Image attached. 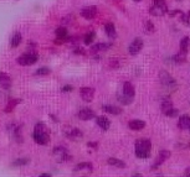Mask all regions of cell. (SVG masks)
Here are the masks:
<instances>
[{"label": "cell", "instance_id": "cell-26", "mask_svg": "<svg viewBox=\"0 0 190 177\" xmlns=\"http://www.w3.org/2000/svg\"><path fill=\"white\" fill-rule=\"evenodd\" d=\"M21 34L20 32H15L14 35H13V37H11V42H10V45H11V47H18L20 43H21Z\"/></svg>", "mask_w": 190, "mask_h": 177}, {"label": "cell", "instance_id": "cell-6", "mask_svg": "<svg viewBox=\"0 0 190 177\" xmlns=\"http://www.w3.org/2000/svg\"><path fill=\"white\" fill-rule=\"evenodd\" d=\"M37 60H39L37 53H35V52H28V53L21 55V56L18 58V63L21 65V66H31V65L37 62Z\"/></svg>", "mask_w": 190, "mask_h": 177}, {"label": "cell", "instance_id": "cell-2", "mask_svg": "<svg viewBox=\"0 0 190 177\" xmlns=\"http://www.w3.org/2000/svg\"><path fill=\"white\" fill-rule=\"evenodd\" d=\"M135 156L138 159H148L152 152V142L149 139H138L135 141Z\"/></svg>", "mask_w": 190, "mask_h": 177}, {"label": "cell", "instance_id": "cell-36", "mask_svg": "<svg viewBox=\"0 0 190 177\" xmlns=\"http://www.w3.org/2000/svg\"><path fill=\"white\" fill-rule=\"evenodd\" d=\"M182 21L184 25L190 26V11L188 14H182Z\"/></svg>", "mask_w": 190, "mask_h": 177}, {"label": "cell", "instance_id": "cell-21", "mask_svg": "<svg viewBox=\"0 0 190 177\" xmlns=\"http://www.w3.org/2000/svg\"><path fill=\"white\" fill-rule=\"evenodd\" d=\"M111 46H112V43H104V42H103V43H102V42H101V43H96V45H93V46L91 47V51H92V52H95V53L96 52L107 51Z\"/></svg>", "mask_w": 190, "mask_h": 177}, {"label": "cell", "instance_id": "cell-14", "mask_svg": "<svg viewBox=\"0 0 190 177\" xmlns=\"http://www.w3.org/2000/svg\"><path fill=\"white\" fill-rule=\"evenodd\" d=\"M11 78L9 74L4 73V72H0V88L4 89V91H9L11 88Z\"/></svg>", "mask_w": 190, "mask_h": 177}, {"label": "cell", "instance_id": "cell-35", "mask_svg": "<svg viewBox=\"0 0 190 177\" xmlns=\"http://www.w3.org/2000/svg\"><path fill=\"white\" fill-rule=\"evenodd\" d=\"M50 68H47V67H42V68H39L37 71L35 72V74L36 76H46V74H49L50 73Z\"/></svg>", "mask_w": 190, "mask_h": 177}, {"label": "cell", "instance_id": "cell-38", "mask_svg": "<svg viewBox=\"0 0 190 177\" xmlns=\"http://www.w3.org/2000/svg\"><path fill=\"white\" fill-rule=\"evenodd\" d=\"M184 175H185V176H188V177H190V167H188V169L185 170V172H184Z\"/></svg>", "mask_w": 190, "mask_h": 177}, {"label": "cell", "instance_id": "cell-24", "mask_svg": "<svg viewBox=\"0 0 190 177\" xmlns=\"http://www.w3.org/2000/svg\"><path fill=\"white\" fill-rule=\"evenodd\" d=\"M117 99L123 104V106H129L132 102H133V98H129V97H127L126 94L122 92V91H119L118 93H117Z\"/></svg>", "mask_w": 190, "mask_h": 177}, {"label": "cell", "instance_id": "cell-40", "mask_svg": "<svg viewBox=\"0 0 190 177\" xmlns=\"http://www.w3.org/2000/svg\"><path fill=\"white\" fill-rule=\"evenodd\" d=\"M40 176L41 177H51V175H50V174H41Z\"/></svg>", "mask_w": 190, "mask_h": 177}, {"label": "cell", "instance_id": "cell-12", "mask_svg": "<svg viewBox=\"0 0 190 177\" xmlns=\"http://www.w3.org/2000/svg\"><path fill=\"white\" fill-rule=\"evenodd\" d=\"M169 156H170V151H168V150H161V151L159 152V155L157 156V159H156L154 164L152 165V170L158 169L159 166H160L165 160H168V159H169Z\"/></svg>", "mask_w": 190, "mask_h": 177}, {"label": "cell", "instance_id": "cell-31", "mask_svg": "<svg viewBox=\"0 0 190 177\" xmlns=\"http://www.w3.org/2000/svg\"><path fill=\"white\" fill-rule=\"evenodd\" d=\"M21 101L20 99H11L10 102H9V104L6 106V108H5V111L6 113H10L11 110H14V108L16 106V104H19Z\"/></svg>", "mask_w": 190, "mask_h": 177}, {"label": "cell", "instance_id": "cell-30", "mask_svg": "<svg viewBox=\"0 0 190 177\" xmlns=\"http://www.w3.org/2000/svg\"><path fill=\"white\" fill-rule=\"evenodd\" d=\"M170 108H173V103H172V101H169V99H163V102H161V104H160V109H161V111H163V113H165V111H168Z\"/></svg>", "mask_w": 190, "mask_h": 177}, {"label": "cell", "instance_id": "cell-18", "mask_svg": "<svg viewBox=\"0 0 190 177\" xmlns=\"http://www.w3.org/2000/svg\"><path fill=\"white\" fill-rule=\"evenodd\" d=\"M97 125L102 129V130H108L109 129V126H111V121H109V119L107 118V116H98L97 118Z\"/></svg>", "mask_w": 190, "mask_h": 177}, {"label": "cell", "instance_id": "cell-19", "mask_svg": "<svg viewBox=\"0 0 190 177\" xmlns=\"http://www.w3.org/2000/svg\"><path fill=\"white\" fill-rule=\"evenodd\" d=\"M102 110L112 114V115H119L122 113V109L119 106H111V104H106V106H102Z\"/></svg>", "mask_w": 190, "mask_h": 177}, {"label": "cell", "instance_id": "cell-41", "mask_svg": "<svg viewBox=\"0 0 190 177\" xmlns=\"http://www.w3.org/2000/svg\"><path fill=\"white\" fill-rule=\"evenodd\" d=\"M134 1H135V2H138V1H140V0H134Z\"/></svg>", "mask_w": 190, "mask_h": 177}, {"label": "cell", "instance_id": "cell-28", "mask_svg": "<svg viewBox=\"0 0 190 177\" xmlns=\"http://www.w3.org/2000/svg\"><path fill=\"white\" fill-rule=\"evenodd\" d=\"M29 164H30V159L25 157V159H18V160H15V161L13 162V166L20 167V166H26V165H29Z\"/></svg>", "mask_w": 190, "mask_h": 177}, {"label": "cell", "instance_id": "cell-22", "mask_svg": "<svg viewBox=\"0 0 190 177\" xmlns=\"http://www.w3.org/2000/svg\"><path fill=\"white\" fill-rule=\"evenodd\" d=\"M107 162H108V165L114 166V167H118V169H124V167L127 166L126 162H123L122 160L116 159V157H109V159L107 160Z\"/></svg>", "mask_w": 190, "mask_h": 177}, {"label": "cell", "instance_id": "cell-1", "mask_svg": "<svg viewBox=\"0 0 190 177\" xmlns=\"http://www.w3.org/2000/svg\"><path fill=\"white\" fill-rule=\"evenodd\" d=\"M32 139L39 145H47L50 142V133L49 128L44 123H37L34 128L32 133Z\"/></svg>", "mask_w": 190, "mask_h": 177}, {"label": "cell", "instance_id": "cell-15", "mask_svg": "<svg viewBox=\"0 0 190 177\" xmlns=\"http://www.w3.org/2000/svg\"><path fill=\"white\" fill-rule=\"evenodd\" d=\"M73 171L75 172H88L90 174V172L93 171V165L90 164V162H81V164L75 166Z\"/></svg>", "mask_w": 190, "mask_h": 177}, {"label": "cell", "instance_id": "cell-16", "mask_svg": "<svg viewBox=\"0 0 190 177\" xmlns=\"http://www.w3.org/2000/svg\"><path fill=\"white\" fill-rule=\"evenodd\" d=\"M128 126H129V129H132V130L139 131V130H142V129L145 126V123H144L143 120L134 119V120H130V121L128 123Z\"/></svg>", "mask_w": 190, "mask_h": 177}, {"label": "cell", "instance_id": "cell-32", "mask_svg": "<svg viewBox=\"0 0 190 177\" xmlns=\"http://www.w3.org/2000/svg\"><path fill=\"white\" fill-rule=\"evenodd\" d=\"M95 38H96V32L95 31H91V32H88L87 35L85 36V40H83V41H85L86 45H91Z\"/></svg>", "mask_w": 190, "mask_h": 177}, {"label": "cell", "instance_id": "cell-37", "mask_svg": "<svg viewBox=\"0 0 190 177\" xmlns=\"http://www.w3.org/2000/svg\"><path fill=\"white\" fill-rule=\"evenodd\" d=\"M73 88H72V86H63L62 88H61V91L62 92H71Z\"/></svg>", "mask_w": 190, "mask_h": 177}, {"label": "cell", "instance_id": "cell-8", "mask_svg": "<svg viewBox=\"0 0 190 177\" xmlns=\"http://www.w3.org/2000/svg\"><path fill=\"white\" fill-rule=\"evenodd\" d=\"M142 48H143V40L139 38V37H137V38H134V40L132 41V43L129 45L128 51H129L130 55L134 56V55H138Z\"/></svg>", "mask_w": 190, "mask_h": 177}, {"label": "cell", "instance_id": "cell-11", "mask_svg": "<svg viewBox=\"0 0 190 177\" xmlns=\"http://www.w3.org/2000/svg\"><path fill=\"white\" fill-rule=\"evenodd\" d=\"M97 12H98V10H97V6H95V5H92V6H86V7H83V9L81 10V15H82L85 19H87V20L95 19L96 16H97Z\"/></svg>", "mask_w": 190, "mask_h": 177}, {"label": "cell", "instance_id": "cell-39", "mask_svg": "<svg viewBox=\"0 0 190 177\" xmlns=\"http://www.w3.org/2000/svg\"><path fill=\"white\" fill-rule=\"evenodd\" d=\"M88 146H90V147H96V146H97V144H93V142H88Z\"/></svg>", "mask_w": 190, "mask_h": 177}, {"label": "cell", "instance_id": "cell-25", "mask_svg": "<svg viewBox=\"0 0 190 177\" xmlns=\"http://www.w3.org/2000/svg\"><path fill=\"white\" fill-rule=\"evenodd\" d=\"M56 37H57V43H60V42H62L65 41L66 38H67V30H66V27H59L57 30H56Z\"/></svg>", "mask_w": 190, "mask_h": 177}, {"label": "cell", "instance_id": "cell-20", "mask_svg": "<svg viewBox=\"0 0 190 177\" xmlns=\"http://www.w3.org/2000/svg\"><path fill=\"white\" fill-rule=\"evenodd\" d=\"M104 31H106V35L108 36L109 38H116L117 37V34H116V27L112 22H107L104 25Z\"/></svg>", "mask_w": 190, "mask_h": 177}, {"label": "cell", "instance_id": "cell-9", "mask_svg": "<svg viewBox=\"0 0 190 177\" xmlns=\"http://www.w3.org/2000/svg\"><path fill=\"white\" fill-rule=\"evenodd\" d=\"M80 96L85 102H92L95 97V89L91 87H82L80 89Z\"/></svg>", "mask_w": 190, "mask_h": 177}, {"label": "cell", "instance_id": "cell-13", "mask_svg": "<svg viewBox=\"0 0 190 177\" xmlns=\"http://www.w3.org/2000/svg\"><path fill=\"white\" fill-rule=\"evenodd\" d=\"M95 116H96V113L91 108H82V109L78 111V118H80L81 120H85V121L91 120V119H93Z\"/></svg>", "mask_w": 190, "mask_h": 177}, {"label": "cell", "instance_id": "cell-42", "mask_svg": "<svg viewBox=\"0 0 190 177\" xmlns=\"http://www.w3.org/2000/svg\"><path fill=\"white\" fill-rule=\"evenodd\" d=\"M177 1H183V0H177Z\"/></svg>", "mask_w": 190, "mask_h": 177}, {"label": "cell", "instance_id": "cell-23", "mask_svg": "<svg viewBox=\"0 0 190 177\" xmlns=\"http://www.w3.org/2000/svg\"><path fill=\"white\" fill-rule=\"evenodd\" d=\"M178 126L180 129H189L190 128V116L189 115H183L180 116L179 121H178Z\"/></svg>", "mask_w": 190, "mask_h": 177}, {"label": "cell", "instance_id": "cell-34", "mask_svg": "<svg viewBox=\"0 0 190 177\" xmlns=\"http://www.w3.org/2000/svg\"><path fill=\"white\" fill-rule=\"evenodd\" d=\"M166 116H170V118H175V116H178V114H179V110L178 109H175L174 106L173 108H170L168 111H165L164 113Z\"/></svg>", "mask_w": 190, "mask_h": 177}, {"label": "cell", "instance_id": "cell-17", "mask_svg": "<svg viewBox=\"0 0 190 177\" xmlns=\"http://www.w3.org/2000/svg\"><path fill=\"white\" fill-rule=\"evenodd\" d=\"M122 92L126 94L127 97H129V98H134V96H135L134 87H133V84H132L130 82H124L123 88H122Z\"/></svg>", "mask_w": 190, "mask_h": 177}, {"label": "cell", "instance_id": "cell-27", "mask_svg": "<svg viewBox=\"0 0 190 177\" xmlns=\"http://www.w3.org/2000/svg\"><path fill=\"white\" fill-rule=\"evenodd\" d=\"M173 61H174L175 63H184V62L187 61V53L180 51L179 53H177V55L173 56Z\"/></svg>", "mask_w": 190, "mask_h": 177}, {"label": "cell", "instance_id": "cell-3", "mask_svg": "<svg viewBox=\"0 0 190 177\" xmlns=\"http://www.w3.org/2000/svg\"><path fill=\"white\" fill-rule=\"evenodd\" d=\"M159 83L161 84V87L169 92H174L177 89V82L175 79L168 73L166 71H161L159 72Z\"/></svg>", "mask_w": 190, "mask_h": 177}, {"label": "cell", "instance_id": "cell-4", "mask_svg": "<svg viewBox=\"0 0 190 177\" xmlns=\"http://www.w3.org/2000/svg\"><path fill=\"white\" fill-rule=\"evenodd\" d=\"M168 12V7L165 4V0H154L153 6L149 9V14L153 16H163Z\"/></svg>", "mask_w": 190, "mask_h": 177}, {"label": "cell", "instance_id": "cell-33", "mask_svg": "<svg viewBox=\"0 0 190 177\" xmlns=\"http://www.w3.org/2000/svg\"><path fill=\"white\" fill-rule=\"evenodd\" d=\"M144 26H145V31H147V34H152V32H154V30H156V27H154L153 22H152V21H149V20H147V21H145Z\"/></svg>", "mask_w": 190, "mask_h": 177}, {"label": "cell", "instance_id": "cell-43", "mask_svg": "<svg viewBox=\"0 0 190 177\" xmlns=\"http://www.w3.org/2000/svg\"><path fill=\"white\" fill-rule=\"evenodd\" d=\"M189 130H190V128H189Z\"/></svg>", "mask_w": 190, "mask_h": 177}, {"label": "cell", "instance_id": "cell-29", "mask_svg": "<svg viewBox=\"0 0 190 177\" xmlns=\"http://www.w3.org/2000/svg\"><path fill=\"white\" fill-rule=\"evenodd\" d=\"M190 41H189V37H183L182 38V41H180V51L182 52H185V53H188V46H189Z\"/></svg>", "mask_w": 190, "mask_h": 177}, {"label": "cell", "instance_id": "cell-7", "mask_svg": "<svg viewBox=\"0 0 190 177\" xmlns=\"http://www.w3.org/2000/svg\"><path fill=\"white\" fill-rule=\"evenodd\" d=\"M52 155L56 160V162H63V161H67L71 159V156L68 155V151L66 147L63 146H56L52 151Z\"/></svg>", "mask_w": 190, "mask_h": 177}, {"label": "cell", "instance_id": "cell-5", "mask_svg": "<svg viewBox=\"0 0 190 177\" xmlns=\"http://www.w3.org/2000/svg\"><path fill=\"white\" fill-rule=\"evenodd\" d=\"M63 134L70 140H75V141H80L83 138V133L80 129L72 128V126H65L63 128Z\"/></svg>", "mask_w": 190, "mask_h": 177}, {"label": "cell", "instance_id": "cell-10", "mask_svg": "<svg viewBox=\"0 0 190 177\" xmlns=\"http://www.w3.org/2000/svg\"><path fill=\"white\" fill-rule=\"evenodd\" d=\"M9 133L11 134L13 139L19 142H23V136H21V125H16V124H11L9 126Z\"/></svg>", "mask_w": 190, "mask_h": 177}]
</instances>
